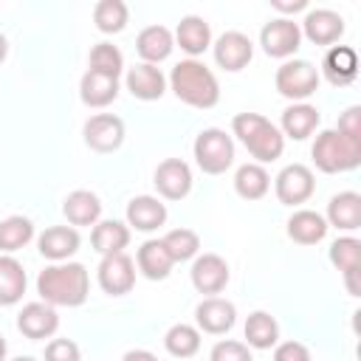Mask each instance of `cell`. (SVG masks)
<instances>
[{
    "instance_id": "1",
    "label": "cell",
    "mask_w": 361,
    "mask_h": 361,
    "mask_svg": "<svg viewBox=\"0 0 361 361\" xmlns=\"http://www.w3.org/2000/svg\"><path fill=\"white\" fill-rule=\"evenodd\" d=\"M39 302L51 307H79L90 293V276L82 262H54L37 276Z\"/></svg>"
},
{
    "instance_id": "2",
    "label": "cell",
    "mask_w": 361,
    "mask_h": 361,
    "mask_svg": "<svg viewBox=\"0 0 361 361\" xmlns=\"http://www.w3.org/2000/svg\"><path fill=\"white\" fill-rule=\"evenodd\" d=\"M169 87L183 104L197 110H209L220 102L217 76L200 59H180L169 73Z\"/></svg>"
},
{
    "instance_id": "3",
    "label": "cell",
    "mask_w": 361,
    "mask_h": 361,
    "mask_svg": "<svg viewBox=\"0 0 361 361\" xmlns=\"http://www.w3.org/2000/svg\"><path fill=\"white\" fill-rule=\"evenodd\" d=\"M231 133L243 141L251 158H257V164H271L285 149V135L279 133V127L259 113H237L231 118Z\"/></svg>"
},
{
    "instance_id": "4",
    "label": "cell",
    "mask_w": 361,
    "mask_h": 361,
    "mask_svg": "<svg viewBox=\"0 0 361 361\" xmlns=\"http://www.w3.org/2000/svg\"><path fill=\"white\" fill-rule=\"evenodd\" d=\"M313 164L324 175L350 172L361 164V141L341 135L338 130H322L310 147Z\"/></svg>"
},
{
    "instance_id": "5",
    "label": "cell",
    "mask_w": 361,
    "mask_h": 361,
    "mask_svg": "<svg viewBox=\"0 0 361 361\" xmlns=\"http://www.w3.org/2000/svg\"><path fill=\"white\" fill-rule=\"evenodd\" d=\"M195 161L206 175H223L234 164V141L220 127H206L192 144Z\"/></svg>"
},
{
    "instance_id": "6",
    "label": "cell",
    "mask_w": 361,
    "mask_h": 361,
    "mask_svg": "<svg viewBox=\"0 0 361 361\" xmlns=\"http://www.w3.org/2000/svg\"><path fill=\"white\" fill-rule=\"evenodd\" d=\"M319 82H322L319 68L307 59H288L276 68V76H274V85H276L279 96L290 99L293 104L310 99L319 90Z\"/></svg>"
},
{
    "instance_id": "7",
    "label": "cell",
    "mask_w": 361,
    "mask_h": 361,
    "mask_svg": "<svg viewBox=\"0 0 361 361\" xmlns=\"http://www.w3.org/2000/svg\"><path fill=\"white\" fill-rule=\"evenodd\" d=\"M274 192H276V200L282 206H302L313 197L316 192V178L310 172V166L305 164H288L276 180H274Z\"/></svg>"
},
{
    "instance_id": "8",
    "label": "cell",
    "mask_w": 361,
    "mask_h": 361,
    "mask_svg": "<svg viewBox=\"0 0 361 361\" xmlns=\"http://www.w3.org/2000/svg\"><path fill=\"white\" fill-rule=\"evenodd\" d=\"M259 45L268 56L274 59H288L299 51L302 45V31H299V23H293L290 17H276L271 23L262 25L259 31Z\"/></svg>"
},
{
    "instance_id": "9",
    "label": "cell",
    "mask_w": 361,
    "mask_h": 361,
    "mask_svg": "<svg viewBox=\"0 0 361 361\" xmlns=\"http://www.w3.org/2000/svg\"><path fill=\"white\" fill-rule=\"evenodd\" d=\"M82 135L93 152H116L124 144V121L113 113H96L85 121Z\"/></svg>"
},
{
    "instance_id": "10",
    "label": "cell",
    "mask_w": 361,
    "mask_h": 361,
    "mask_svg": "<svg viewBox=\"0 0 361 361\" xmlns=\"http://www.w3.org/2000/svg\"><path fill=\"white\" fill-rule=\"evenodd\" d=\"M96 276H99V288H102L104 293H110V296H124V293H130L133 285H135V262H133L124 251L107 254V257H102Z\"/></svg>"
},
{
    "instance_id": "11",
    "label": "cell",
    "mask_w": 361,
    "mask_h": 361,
    "mask_svg": "<svg viewBox=\"0 0 361 361\" xmlns=\"http://www.w3.org/2000/svg\"><path fill=\"white\" fill-rule=\"evenodd\" d=\"M152 183L164 200H183L192 192V169L180 158H166L155 166Z\"/></svg>"
},
{
    "instance_id": "12",
    "label": "cell",
    "mask_w": 361,
    "mask_h": 361,
    "mask_svg": "<svg viewBox=\"0 0 361 361\" xmlns=\"http://www.w3.org/2000/svg\"><path fill=\"white\" fill-rule=\"evenodd\" d=\"M189 276H192V285L197 293L217 296L228 285L231 274H228V262L220 254H200V257H195Z\"/></svg>"
},
{
    "instance_id": "13",
    "label": "cell",
    "mask_w": 361,
    "mask_h": 361,
    "mask_svg": "<svg viewBox=\"0 0 361 361\" xmlns=\"http://www.w3.org/2000/svg\"><path fill=\"white\" fill-rule=\"evenodd\" d=\"M299 31L313 45H333L344 34V17L333 8H310L299 23Z\"/></svg>"
},
{
    "instance_id": "14",
    "label": "cell",
    "mask_w": 361,
    "mask_h": 361,
    "mask_svg": "<svg viewBox=\"0 0 361 361\" xmlns=\"http://www.w3.org/2000/svg\"><path fill=\"white\" fill-rule=\"evenodd\" d=\"M195 322L203 333L209 336H223L234 327L237 322V307L234 302L223 299V296H206L197 307H195Z\"/></svg>"
},
{
    "instance_id": "15",
    "label": "cell",
    "mask_w": 361,
    "mask_h": 361,
    "mask_svg": "<svg viewBox=\"0 0 361 361\" xmlns=\"http://www.w3.org/2000/svg\"><path fill=\"white\" fill-rule=\"evenodd\" d=\"M17 330L31 338V341H39V338H51L56 330H59V316H56V307L45 305V302H28L23 305L20 316H17Z\"/></svg>"
},
{
    "instance_id": "16",
    "label": "cell",
    "mask_w": 361,
    "mask_h": 361,
    "mask_svg": "<svg viewBox=\"0 0 361 361\" xmlns=\"http://www.w3.org/2000/svg\"><path fill=\"white\" fill-rule=\"evenodd\" d=\"M212 48H214V62L223 71H231V73L243 71L251 62V56H254V42L243 31H226V34H220Z\"/></svg>"
},
{
    "instance_id": "17",
    "label": "cell",
    "mask_w": 361,
    "mask_h": 361,
    "mask_svg": "<svg viewBox=\"0 0 361 361\" xmlns=\"http://www.w3.org/2000/svg\"><path fill=\"white\" fill-rule=\"evenodd\" d=\"M322 73L336 87L353 85L355 76H358V56H355V51L350 45H330L324 59H322Z\"/></svg>"
},
{
    "instance_id": "18",
    "label": "cell",
    "mask_w": 361,
    "mask_h": 361,
    "mask_svg": "<svg viewBox=\"0 0 361 361\" xmlns=\"http://www.w3.org/2000/svg\"><path fill=\"white\" fill-rule=\"evenodd\" d=\"M79 245H82V237L73 226H51L37 237L39 254L51 262H65L79 251Z\"/></svg>"
},
{
    "instance_id": "19",
    "label": "cell",
    "mask_w": 361,
    "mask_h": 361,
    "mask_svg": "<svg viewBox=\"0 0 361 361\" xmlns=\"http://www.w3.org/2000/svg\"><path fill=\"white\" fill-rule=\"evenodd\" d=\"M127 90L141 99V102H155L164 96L166 90V76L161 73L158 65H147V62H138L135 68L127 71V79H124Z\"/></svg>"
},
{
    "instance_id": "20",
    "label": "cell",
    "mask_w": 361,
    "mask_h": 361,
    "mask_svg": "<svg viewBox=\"0 0 361 361\" xmlns=\"http://www.w3.org/2000/svg\"><path fill=\"white\" fill-rule=\"evenodd\" d=\"M319 121H322V116H319V110H316L313 104H307V102H296V104H290V107H285V110H282L279 133H282L285 138L305 141L307 135H313V133H316Z\"/></svg>"
},
{
    "instance_id": "21",
    "label": "cell",
    "mask_w": 361,
    "mask_h": 361,
    "mask_svg": "<svg viewBox=\"0 0 361 361\" xmlns=\"http://www.w3.org/2000/svg\"><path fill=\"white\" fill-rule=\"evenodd\" d=\"M172 39L180 45V51L189 54V59H195V56H200L212 45V28H209V23L203 17L186 14V17H180Z\"/></svg>"
},
{
    "instance_id": "22",
    "label": "cell",
    "mask_w": 361,
    "mask_h": 361,
    "mask_svg": "<svg viewBox=\"0 0 361 361\" xmlns=\"http://www.w3.org/2000/svg\"><path fill=\"white\" fill-rule=\"evenodd\" d=\"M175 48V39H172V31L166 25H147L141 28V34L135 37V51L138 56L147 62V65H158L164 62Z\"/></svg>"
},
{
    "instance_id": "23",
    "label": "cell",
    "mask_w": 361,
    "mask_h": 361,
    "mask_svg": "<svg viewBox=\"0 0 361 361\" xmlns=\"http://www.w3.org/2000/svg\"><path fill=\"white\" fill-rule=\"evenodd\" d=\"M166 223V206L152 195H138L127 203V226L135 231H155Z\"/></svg>"
},
{
    "instance_id": "24",
    "label": "cell",
    "mask_w": 361,
    "mask_h": 361,
    "mask_svg": "<svg viewBox=\"0 0 361 361\" xmlns=\"http://www.w3.org/2000/svg\"><path fill=\"white\" fill-rule=\"evenodd\" d=\"M327 226H336L338 231H355L361 228V195L358 192H338L327 203Z\"/></svg>"
},
{
    "instance_id": "25",
    "label": "cell",
    "mask_w": 361,
    "mask_h": 361,
    "mask_svg": "<svg viewBox=\"0 0 361 361\" xmlns=\"http://www.w3.org/2000/svg\"><path fill=\"white\" fill-rule=\"evenodd\" d=\"M327 220L313 209H299L288 217V237L299 245H316L327 234Z\"/></svg>"
},
{
    "instance_id": "26",
    "label": "cell",
    "mask_w": 361,
    "mask_h": 361,
    "mask_svg": "<svg viewBox=\"0 0 361 361\" xmlns=\"http://www.w3.org/2000/svg\"><path fill=\"white\" fill-rule=\"evenodd\" d=\"M62 214L71 226H96L102 217V200L87 189H76L62 200Z\"/></svg>"
},
{
    "instance_id": "27",
    "label": "cell",
    "mask_w": 361,
    "mask_h": 361,
    "mask_svg": "<svg viewBox=\"0 0 361 361\" xmlns=\"http://www.w3.org/2000/svg\"><path fill=\"white\" fill-rule=\"evenodd\" d=\"M127 243H130V226L121 220H99L90 231V245L102 257L124 251Z\"/></svg>"
},
{
    "instance_id": "28",
    "label": "cell",
    "mask_w": 361,
    "mask_h": 361,
    "mask_svg": "<svg viewBox=\"0 0 361 361\" xmlns=\"http://www.w3.org/2000/svg\"><path fill=\"white\" fill-rule=\"evenodd\" d=\"M25 268L11 254H0V307H11L25 293Z\"/></svg>"
},
{
    "instance_id": "29",
    "label": "cell",
    "mask_w": 361,
    "mask_h": 361,
    "mask_svg": "<svg viewBox=\"0 0 361 361\" xmlns=\"http://www.w3.org/2000/svg\"><path fill=\"white\" fill-rule=\"evenodd\" d=\"M79 96L87 107H107L118 96V79L96 73V71H85V76L79 82Z\"/></svg>"
},
{
    "instance_id": "30",
    "label": "cell",
    "mask_w": 361,
    "mask_h": 361,
    "mask_svg": "<svg viewBox=\"0 0 361 361\" xmlns=\"http://www.w3.org/2000/svg\"><path fill=\"white\" fill-rule=\"evenodd\" d=\"M135 265H138V271L147 279L158 282V279H166L169 276V271H172L175 262H172V257H169V251L164 248L161 240H147V243H141V248L135 254Z\"/></svg>"
},
{
    "instance_id": "31",
    "label": "cell",
    "mask_w": 361,
    "mask_h": 361,
    "mask_svg": "<svg viewBox=\"0 0 361 361\" xmlns=\"http://www.w3.org/2000/svg\"><path fill=\"white\" fill-rule=\"evenodd\" d=\"M245 344L254 347V350H271L279 344V324L271 313L265 310H254L248 319H245Z\"/></svg>"
},
{
    "instance_id": "32",
    "label": "cell",
    "mask_w": 361,
    "mask_h": 361,
    "mask_svg": "<svg viewBox=\"0 0 361 361\" xmlns=\"http://www.w3.org/2000/svg\"><path fill=\"white\" fill-rule=\"evenodd\" d=\"M271 189V175L265 172L262 164H243L234 172V192L243 200H259Z\"/></svg>"
},
{
    "instance_id": "33",
    "label": "cell",
    "mask_w": 361,
    "mask_h": 361,
    "mask_svg": "<svg viewBox=\"0 0 361 361\" xmlns=\"http://www.w3.org/2000/svg\"><path fill=\"white\" fill-rule=\"evenodd\" d=\"M34 240V223L23 214H11L6 220H0V251L3 254H14L20 248H25Z\"/></svg>"
},
{
    "instance_id": "34",
    "label": "cell",
    "mask_w": 361,
    "mask_h": 361,
    "mask_svg": "<svg viewBox=\"0 0 361 361\" xmlns=\"http://www.w3.org/2000/svg\"><path fill=\"white\" fill-rule=\"evenodd\" d=\"M130 20V8L124 0H99L93 6V23L102 34H118L124 31Z\"/></svg>"
},
{
    "instance_id": "35",
    "label": "cell",
    "mask_w": 361,
    "mask_h": 361,
    "mask_svg": "<svg viewBox=\"0 0 361 361\" xmlns=\"http://www.w3.org/2000/svg\"><path fill=\"white\" fill-rule=\"evenodd\" d=\"M164 347L175 358H192L200 350V330L192 324H172L164 336Z\"/></svg>"
},
{
    "instance_id": "36",
    "label": "cell",
    "mask_w": 361,
    "mask_h": 361,
    "mask_svg": "<svg viewBox=\"0 0 361 361\" xmlns=\"http://www.w3.org/2000/svg\"><path fill=\"white\" fill-rule=\"evenodd\" d=\"M161 243H164V248L169 251L172 262L195 259L197 251H200V237H197V231H192V228H172V231H166V234L161 237Z\"/></svg>"
},
{
    "instance_id": "37",
    "label": "cell",
    "mask_w": 361,
    "mask_h": 361,
    "mask_svg": "<svg viewBox=\"0 0 361 361\" xmlns=\"http://www.w3.org/2000/svg\"><path fill=\"white\" fill-rule=\"evenodd\" d=\"M87 71H96V73L118 79V73L124 71V56L113 42H96L93 51H90V68Z\"/></svg>"
},
{
    "instance_id": "38",
    "label": "cell",
    "mask_w": 361,
    "mask_h": 361,
    "mask_svg": "<svg viewBox=\"0 0 361 361\" xmlns=\"http://www.w3.org/2000/svg\"><path fill=\"white\" fill-rule=\"evenodd\" d=\"M330 262L341 274L358 271V265H361V243L355 237H338V240H333V245H330Z\"/></svg>"
},
{
    "instance_id": "39",
    "label": "cell",
    "mask_w": 361,
    "mask_h": 361,
    "mask_svg": "<svg viewBox=\"0 0 361 361\" xmlns=\"http://www.w3.org/2000/svg\"><path fill=\"white\" fill-rule=\"evenodd\" d=\"M209 361H254L248 344L243 341H234V338H226V341H217L209 353Z\"/></svg>"
},
{
    "instance_id": "40",
    "label": "cell",
    "mask_w": 361,
    "mask_h": 361,
    "mask_svg": "<svg viewBox=\"0 0 361 361\" xmlns=\"http://www.w3.org/2000/svg\"><path fill=\"white\" fill-rule=\"evenodd\" d=\"M79 344L71 338H51L45 344V361H79Z\"/></svg>"
},
{
    "instance_id": "41",
    "label": "cell",
    "mask_w": 361,
    "mask_h": 361,
    "mask_svg": "<svg viewBox=\"0 0 361 361\" xmlns=\"http://www.w3.org/2000/svg\"><path fill=\"white\" fill-rule=\"evenodd\" d=\"M341 135H347V138H355V141H361V107L358 104H353V107H347L344 113H341V118H338V127H336Z\"/></svg>"
},
{
    "instance_id": "42",
    "label": "cell",
    "mask_w": 361,
    "mask_h": 361,
    "mask_svg": "<svg viewBox=\"0 0 361 361\" xmlns=\"http://www.w3.org/2000/svg\"><path fill=\"white\" fill-rule=\"evenodd\" d=\"M274 361H310V350L302 341H282L274 347Z\"/></svg>"
},
{
    "instance_id": "43",
    "label": "cell",
    "mask_w": 361,
    "mask_h": 361,
    "mask_svg": "<svg viewBox=\"0 0 361 361\" xmlns=\"http://www.w3.org/2000/svg\"><path fill=\"white\" fill-rule=\"evenodd\" d=\"M271 6L282 14H296V11L307 8V0H271Z\"/></svg>"
},
{
    "instance_id": "44",
    "label": "cell",
    "mask_w": 361,
    "mask_h": 361,
    "mask_svg": "<svg viewBox=\"0 0 361 361\" xmlns=\"http://www.w3.org/2000/svg\"><path fill=\"white\" fill-rule=\"evenodd\" d=\"M121 361H158V355H152L149 350H130V353H124Z\"/></svg>"
},
{
    "instance_id": "45",
    "label": "cell",
    "mask_w": 361,
    "mask_h": 361,
    "mask_svg": "<svg viewBox=\"0 0 361 361\" xmlns=\"http://www.w3.org/2000/svg\"><path fill=\"white\" fill-rule=\"evenodd\" d=\"M355 274H358V271H347V274H341V276H344V285H347V293H350V296H358V282H355Z\"/></svg>"
},
{
    "instance_id": "46",
    "label": "cell",
    "mask_w": 361,
    "mask_h": 361,
    "mask_svg": "<svg viewBox=\"0 0 361 361\" xmlns=\"http://www.w3.org/2000/svg\"><path fill=\"white\" fill-rule=\"evenodd\" d=\"M6 56H8V39L0 34V65L6 62Z\"/></svg>"
},
{
    "instance_id": "47",
    "label": "cell",
    "mask_w": 361,
    "mask_h": 361,
    "mask_svg": "<svg viewBox=\"0 0 361 361\" xmlns=\"http://www.w3.org/2000/svg\"><path fill=\"white\" fill-rule=\"evenodd\" d=\"M6 350H8V344H6V338L0 333V361H6Z\"/></svg>"
},
{
    "instance_id": "48",
    "label": "cell",
    "mask_w": 361,
    "mask_h": 361,
    "mask_svg": "<svg viewBox=\"0 0 361 361\" xmlns=\"http://www.w3.org/2000/svg\"><path fill=\"white\" fill-rule=\"evenodd\" d=\"M11 361H37V358H31V355H17V358H11Z\"/></svg>"
}]
</instances>
